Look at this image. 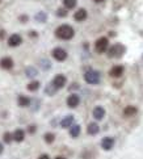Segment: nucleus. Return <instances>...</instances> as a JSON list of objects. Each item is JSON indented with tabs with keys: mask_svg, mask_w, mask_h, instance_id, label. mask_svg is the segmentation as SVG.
<instances>
[{
	"mask_svg": "<svg viewBox=\"0 0 143 159\" xmlns=\"http://www.w3.org/2000/svg\"><path fill=\"white\" fill-rule=\"evenodd\" d=\"M74 34H75V32H74L72 29V26L70 25H60L56 28V30H55V36L60 38V39H65V41H67V39H71L74 37Z\"/></svg>",
	"mask_w": 143,
	"mask_h": 159,
	"instance_id": "nucleus-1",
	"label": "nucleus"
},
{
	"mask_svg": "<svg viewBox=\"0 0 143 159\" xmlns=\"http://www.w3.org/2000/svg\"><path fill=\"white\" fill-rule=\"evenodd\" d=\"M125 52H126V48L122 43H114L108 49V55L109 58H121Z\"/></svg>",
	"mask_w": 143,
	"mask_h": 159,
	"instance_id": "nucleus-2",
	"label": "nucleus"
},
{
	"mask_svg": "<svg viewBox=\"0 0 143 159\" xmlns=\"http://www.w3.org/2000/svg\"><path fill=\"white\" fill-rule=\"evenodd\" d=\"M84 80L88 84H99L100 83V74L95 70H88L84 74Z\"/></svg>",
	"mask_w": 143,
	"mask_h": 159,
	"instance_id": "nucleus-3",
	"label": "nucleus"
},
{
	"mask_svg": "<svg viewBox=\"0 0 143 159\" xmlns=\"http://www.w3.org/2000/svg\"><path fill=\"white\" fill-rule=\"evenodd\" d=\"M108 46H109V41H108L106 37H100L95 43V50L97 53H105L108 50Z\"/></svg>",
	"mask_w": 143,
	"mask_h": 159,
	"instance_id": "nucleus-4",
	"label": "nucleus"
},
{
	"mask_svg": "<svg viewBox=\"0 0 143 159\" xmlns=\"http://www.w3.org/2000/svg\"><path fill=\"white\" fill-rule=\"evenodd\" d=\"M53 57H54V59H56L58 62H63L67 59V52L62 48H55L53 50Z\"/></svg>",
	"mask_w": 143,
	"mask_h": 159,
	"instance_id": "nucleus-5",
	"label": "nucleus"
},
{
	"mask_svg": "<svg viewBox=\"0 0 143 159\" xmlns=\"http://www.w3.org/2000/svg\"><path fill=\"white\" fill-rule=\"evenodd\" d=\"M53 86L56 88V89H59V88H63L66 86V83H67V78L65 75H62V74H59V75H56L54 79H53Z\"/></svg>",
	"mask_w": 143,
	"mask_h": 159,
	"instance_id": "nucleus-6",
	"label": "nucleus"
},
{
	"mask_svg": "<svg viewBox=\"0 0 143 159\" xmlns=\"http://www.w3.org/2000/svg\"><path fill=\"white\" fill-rule=\"evenodd\" d=\"M113 146H114V138H112V137H105V138H102V141H101V147H102V149H104L105 151L112 150Z\"/></svg>",
	"mask_w": 143,
	"mask_h": 159,
	"instance_id": "nucleus-7",
	"label": "nucleus"
},
{
	"mask_svg": "<svg viewBox=\"0 0 143 159\" xmlns=\"http://www.w3.org/2000/svg\"><path fill=\"white\" fill-rule=\"evenodd\" d=\"M22 43V38L20 34H12L9 38H8V45L11 48H16V46H19V45Z\"/></svg>",
	"mask_w": 143,
	"mask_h": 159,
	"instance_id": "nucleus-8",
	"label": "nucleus"
},
{
	"mask_svg": "<svg viewBox=\"0 0 143 159\" xmlns=\"http://www.w3.org/2000/svg\"><path fill=\"white\" fill-rule=\"evenodd\" d=\"M79 103H80V98L76 93H72L67 98V105L70 108H76L79 105Z\"/></svg>",
	"mask_w": 143,
	"mask_h": 159,
	"instance_id": "nucleus-9",
	"label": "nucleus"
},
{
	"mask_svg": "<svg viewBox=\"0 0 143 159\" xmlns=\"http://www.w3.org/2000/svg\"><path fill=\"white\" fill-rule=\"evenodd\" d=\"M0 67L4 70H11L13 67V61L12 58H9V57H5V58H2L0 59Z\"/></svg>",
	"mask_w": 143,
	"mask_h": 159,
	"instance_id": "nucleus-10",
	"label": "nucleus"
},
{
	"mask_svg": "<svg viewBox=\"0 0 143 159\" xmlns=\"http://www.w3.org/2000/svg\"><path fill=\"white\" fill-rule=\"evenodd\" d=\"M87 16H88L87 11H85L84 8H80L75 12V15H74V19H75L76 21H84L85 19H87Z\"/></svg>",
	"mask_w": 143,
	"mask_h": 159,
	"instance_id": "nucleus-11",
	"label": "nucleus"
},
{
	"mask_svg": "<svg viewBox=\"0 0 143 159\" xmlns=\"http://www.w3.org/2000/svg\"><path fill=\"white\" fill-rule=\"evenodd\" d=\"M93 117L95 120H102L105 117V109L102 107H96L93 109Z\"/></svg>",
	"mask_w": 143,
	"mask_h": 159,
	"instance_id": "nucleus-12",
	"label": "nucleus"
},
{
	"mask_svg": "<svg viewBox=\"0 0 143 159\" xmlns=\"http://www.w3.org/2000/svg\"><path fill=\"white\" fill-rule=\"evenodd\" d=\"M12 137H13V141H16V142H22L25 138V132L22 129H17L13 132Z\"/></svg>",
	"mask_w": 143,
	"mask_h": 159,
	"instance_id": "nucleus-13",
	"label": "nucleus"
},
{
	"mask_svg": "<svg viewBox=\"0 0 143 159\" xmlns=\"http://www.w3.org/2000/svg\"><path fill=\"white\" fill-rule=\"evenodd\" d=\"M123 74V67L122 66H114L113 69L109 71V75L113 78H119Z\"/></svg>",
	"mask_w": 143,
	"mask_h": 159,
	"instance_id": "nucleus-14",
	"label": "nucleus"
},
{
	"mask_svg": "<svg viewBox=\"0 0 143 159\" xmlns=\"http://www.w3.org/2000/svg\"><path fill=\"white\" fill-rule=\"evenodd\" d=\"M87 132H88V134H91V135H96L97 133L100 132V126L97 125L96 122H91L89 125H88V128H87Z\"/></svg>",
	"mask_w": 143,
	"mask_h": 159,
	"instance_id": "nucleus-15",
	"label": "nucleus"
},
{
	"mask_svg": "<svg viewBox=\"0 0 143 159\" xmlns=\"http://www.w3.org/2000/svg\"><path fill=\"white\" fill-rule=\"evenodd\" d=\"M72 124H74V116L70 115V116H66L63 120L60 121V126L62 128H70Z\"/></svg>",
	"mask_w": 143,
	"mask_h": 159,
	"instance_id": "nucleus-16",
	"label": "nucleus"
},
{
	"mask_svg": "<svg viewBox=\"0 0 143 159\" xmlns=\"http://www.w3.org/2000/svg\"><path fill=\"white\" fill-rule=\"evenodd\" d=\"M20 107H29L30 105V99L28 96H24V95H20L19 96V100H17Z\"/></svg>",
	"mask_w": 143,
	"mask_h": 159,
	"instance_id": "nucleus-17",
	"label": "nucleus"
},
{
	"mask_svg": "<svg viewBox=\"0 0 143 159\" xmlns=\"http://www.w3.org/2000/svg\"><path fill=\"white\" fill-rule=\"evenodd\" d=\"M80 132H82V129H80V125H71L70 126V135L74 138L79 137Z\"/></svg>",
	"mask_w": 143,
	"mask_h": 159,
	"instance_id": "nucleus-18",
	"label": "nucleus"
},
{
	"mask_svg": "<svg viewBox=\"0 0 143 159\" xmlns=\"http://www.w3.org/2000/svg\"><path fill=\"white\" fill-rule=\"evenodd\" d=\"M136 112H138V109H136L135 107H131V105H129V107H126V108H125V111H123V115L126 116V117H131V116H134Z\"/></svg>",
	"mask_w": 143,
	"mask_h": 159,
	"instance_id": "nucleus-19",
	"label": "nucleus"
},
{
	"mask_svg": "<svg viewBox=\"0 0 143 159\" xmlns=\"http://www.w3.org/2000/svg\"><path fill=\"white\" fill-rule=\"evenodd\" d=\"M63 5L66 9H72L76 7V0H63Z\"/></svg>",
	"mask_w": 143,
	"mask_h": 159,
	"instance_id": "nucleus-20",
	"label": "nucleus"
},
{
	"mask_svg": "<svg viewBox=\"0 0 143 159\" xmlns=\"http://www.w3.org/2000/svg\"><path fill=\"white\" fill-rule=\"evenodd\" d=\"M39 86H41V84H39L38 80H33V82H30L29 84H28V89L32 91V92H34V91H37L39 88Z\"/></svg>",
	"mask_w": 143,
	"mask_h": 159,
	"instance_id": "nucleus-21",
	"label": "nucleus"
},
{
	"mask_svg": "<svg viewBox=\"0 0 143 159\" xmlns=\"http://www.w3.org/2000/svg\"><path fill=\"white\" fill-rule=\"evenodd\" d=\"M25 74H26V76H29V78H34V76H37V70L34 69V67H26V70H25Z\"/></svg>",
	"mask_w": 143,
	"mask_h": 159,
	"instance_id": "nucleus-22",
	"label": "nucleus"
},
{
	"mask_svg": "<svg viewBox=\"0 0 143 159\" xmlns=\"http://www.w3.org/2000/svg\"><path fill=\"white\" fill-rule=\"evenodd\" d=\"M43 138H45V142H46V143H53L54 139H55V135L53 133H46Z\"/></svg>",
	"mask_w": 143,
	"mask_h": 159,
	"instance_id": "nucleus-23",
	"label": "nucleus"
},
{
	"mask_svg": "<svg viewBox=\"0 0 143 159\" xmlns=\"http://www.w3.org/2000/svg\"><path fill=\"white\" fill-rule=\"evenodd\" d=\"M46 19H47V15L43 13V12H39V13L36 15V20L38 22H45V21H46Z\"/></svg>",
	"mask_w": 143,
	"mask_h": 159,
	"instance_id": "nucleus-24",
	"label": "nucleus"
},
{
	"mask_svg": "<svg viewBox=\"0 0 143 159\" xmlns=\"http://www.w3.org/2000/svg\"><path fill=\"white\" fill-rule=\"evenodd\" d=\"M55 91H56V88L53 86V83H51V84H49V86L46 87L45 92H46L47 95H54V93H55Z\"/></svg>",
	"mask_w": 143,
	"mask_h": 159,
	"instance_id": "nucleus-25",
	"label": "nucleus"
},
{
	"mask_svg": "<svg viewBox=\"0 0 143 159\" xmlns=\"http://www.w3.org/2000/svg\"><path fill=\"white\" fill-rule=\"evenodd\" d=\"M3 138H4V142L5 143H11L12 142V139H13V137H12V134L11 133H4V135H3Z\"/></svg>",
	"mask_w": 143,
	"mask_h": 159,
	"instance_id": "nucleus-26",
	"label": "nucleus"
},
{
	"mask_svg": "<svg viewBox=\"0 0 143 159\" xmlns=\"http://www.w3.org/2000/svg\"><path fill=\"white\" fill-rule=\"evenodd\" d=\"M56 15H58L59 17H66V16H67V11L63 9V8H60V9L56 11Z\"/></svg>",
	"mask_w": 143,
	"mask_h": 159,
	"instance_id": "nucleus-27",
	"label": "nucleus"
},
{
	"mask_svg": "<svg viewBox=\"0 0 143 159\" xmlns=\"http://www.w3.org/2000/svg\"><path fill=\"white\" fill-rule=\"evenodd\" d=\"M36 132V126H34V125H30L29 126V133H34Z\"/></svg>",
	"mask_w": 143,
	"mask_h": 159,
	"instance_id": "nucleus-28",
	"label": "nucleus"
},
{
	"mask_svg": "<svg viewBox=\"0 0 143 159\" xmlns=\"http://www.w3.org/2000/svg\"><path fill=\"white\" fill-rule=\"evenodd\" d=\"M38 159H50V157H49L47 154H42V155H39Z\"/></svg>",
	"mask_w": 143,
	"mask_h": 159,
	"instance_id": "nucleus-29",
	"label": "nucleus"
},
{
	"mask_svg": "<svg viewBox=\"0 0 143 159\" xmlns=\"http://www.w3.org/2000/svg\"><path fill=\"white\" fill-rule=\"evenodd\" d=\"M20 20H21V21H26V20H28V16H21Z\"/></svg>",
	"mask_w": 143,
	"mask_h": 159,
	"instance_id": "nucleus-30",
	"label": "nucleus"
},
{
	"mask_svg": "<svg viewBox=\"0 0 143 159\" xmlns=\"http://www.w3.org/2000/svg\"><path fill=\"white\" fill-rule=\"evenodd\" d=\"M4 38V30H0V39Z\"/></svg>",
	"mask_w": 143,
	"mask_h": 159,
	"instance_id": "nucleus-31",
	"label": "nucleus"
},
{
	"mask_svg": "<svg viewBox=\"0 0 143 159\" xmlns=\"http://www.w3.org/2000/svg\"><path fill=\"white\" fill-rule=\"evenodd\" d=\"M3 149H4V147H3V145L0 143V154H2V152H3Z\"/></svg>",
	"mask_w": 143,
	"mask_h": 159,
	"instance_id": "nucleus-32",
	"label": "nucleus"
},
{
	"mask_svg": "<svg viewBox=\"0 0 143 159\" xmlns=\"http://www.w3.org/2000/svg\"><path fill=\"white\" fill-rule=\"evenodd\" d=\"M93 2H96V3H102V2H105V0H93Z\"/></svg>",
	"mask_w": 143,
	"mask_h": 159,
	"instance_id": "nucleus-33",
	"label": "nucleus"
},
{
	"mask_svg": "<svg viewBox=\"0 0 143 159\" xmlns=\"http://www.w3.org/2000/svg\"><path fill=\"white\" fill-rule=\"evenodd\" d=\"M55 159H66V158H63V157H56Z\"/></svg>",
	"mask_w": 143,
	"mask_h": 159,
	"instance_id": "nucleus-34",
	"label": "nucleus"
},
{
	"mask_svg": "<svg viewBox=\"0 0 143 159\" xmlns=\"http://www.w3.org/2000/svg\"><path fill=\"white\" fill-rule=\"evenodd\" d=\"M0 2H2V0H0Z\"/></svg>",
	"mask_w": 143,
	"mask_h": 159,
	"instance_id": "nucleus-35",
	"label": "nucleus"
}]
</instances>
